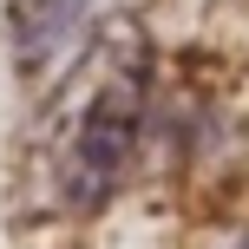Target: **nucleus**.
Returning a JSON list of instances; mask_svg holds the SVG:
<instances>
[{
    "mask_svg": "<svg viewBox=\"0 0 249 249\" xmlns=\"http://www.w3.org/2000/svg\"><path fill=\"white\" fill-rule=\"evenodd\" d=\"M144 124V66L131 53H99L79 66L46 131V177L66 210H92L118 190Z\"/></svg>",
    "mask_w": 249,
    "mask_h": 249,
    "instance_id": "1",
    "label": "nucleus"
},
{
    "mask_svg": "<svg viewBox=\"0 0 249 249\" xmlns=\"http://www.w3.org/2000/svg\"><path fill=\"white\" fill-rule=\"evenodd\" d=\"M92 0H7V33L20 72H46L59 53H72Z\"/></svg>",
    "mask_w": 249,
    "mask_h": 249,
    "instance_id": "2",
    "label": "nucleus"
}]
</instances>
